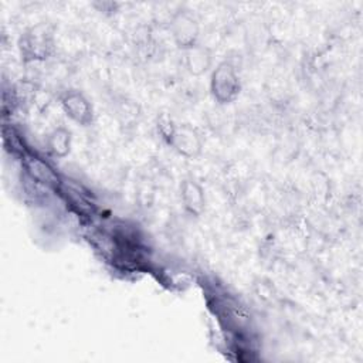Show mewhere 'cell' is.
<instances>
[{"mask_svg":"<svg viewBox=\"0 0 363 363\" xmlns=\"http://www.w3.org/2000/svg\"><path fill=\"white\" fill-rule=\"evenodd\" d=\"M20 51L27 61H43L54 51L52 28L38 24L30 28L20 40Z\"/></svg>","mask_w":363,"mask_h":363,"instance_id":"cell-1","label":"cell"},{"mask_svg":"<svg viewBox=\"0 0 363 363\" xmlns=\"http://www.w3.org/2000/svg\"><path fill=\"white\" fill-rule=\"evenodd\" d=\"M240 89L241 84L235 68L227 61L218 64L213 71L210 81V91L213 98L220 104H230L238 96Z\"/></svg>","mask_w":363,"mask_h":363,"instance_id":"cell-2","label":"cell"},{"mask_svg":"<svg viewBox=\"0 0 363 363\" xmlns=\"http://www.w3.org/2000/svg\"><path fill=\"white\" fill-rule=\"evenodd\" d=\"M170 31L176 45L183 51L197 44L199 24L196 18L187 11H180L173 17L170 24Z\"/></svg>","mask_w":363,"mask_h":363,"instance_id":"cell-3","label":"cell"},{"mask_svg":"<svg viewBox=\"0 0 363 363\" xmlns=\"http://www.w3.org/2000/svg\"><path fill=\"white\" fill-rule=\"evenodd\" d=\"M61 106L67 116L79 125H88L92 121V106L78 91H68L61 96Z\"/></svg>","mask_w":363,"mask_h":363,"instance_id":"cell-4","label":"cell"},{"mask_svg":"<svg viewBox=\"0 0 363 363\" xmlns=\"http://www.w3.org/2000/svg\"><path fill=\"white\" fill-rule=\"evenodd\" d=\"M170 146H173V149L186 156V157H194L200 153L201 150V139L197 135V132L194 129H191L190 126H176L172 138L167 142Z\"/></svg>","mask_w":363,"mask_h":363,"instance_id":"cell-5","label":"cell"},{"mask_svg":"<svg viewBox=\"0 0 363 363\" xmlns=\"http://www.w3.org/2000/svg\"><path fill=\"white\" fill-rule=\"evenodd\" d=\"M180 196L184 210L190 216H200L204 208V193L199 183L191 179H186L180 186Z\"/></svg>","mask_w":363,"mask_h":363,"instance_id":"cell-6","label":"cell"},{"mask_svg":"<svg viewBox=\"0 0 363 363\" xmlns=\"http://www.w3.org/2000/svg\"><path fill=\"white\" fill-rule=\"evenodd\" d=\"M184 64L189 72L194 75H200L210 68L211 54L207 48L196 44L191 48L184 50Z\"/></svg>","mask_w":363,"mask_h":363,"instance_id":"cell-7","label":"cell"},{"mask_svg":"<svg viewBox=\"0 0 363 363\" xmlns=\"http://www.w3.org/2000/svg\"><path fill=\"white\" fill-rule=\"evenodd\" d=\"M27 172L33 179H35L40 183L55 186L58 183V174L54 172V169L40 157H30L26 163Z\"/></svg>","mask_w":363,"mask_h":363,"instance_id":"cell-8","label":"cell"},{"mask_svg":"<svg viewBox=\"0 0 363 363\" xmlns=\"http://www.w3.org/2000/svg\"><path fill=\"white\" fill-rule=\"evenodd\" d=\"M47 147L51 155L65 157L71 149V132L65 128L54 129L47 138Z\"/></svg>","mask_w":363,"mask_h":363,"instance_id":"cell-9","label":"cell"}]
</instances>
